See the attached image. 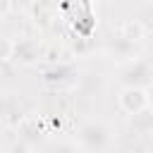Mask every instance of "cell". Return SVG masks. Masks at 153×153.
Segmentation results:
<instances>
[{"mask_svg":"<svg viewBox=\"0 0 153 153\" xmlns=\"http://www.w3.org/2000/svg\"><path fill=\"white\" fill-rule=\"evenodd\" d=\"M115 141V131L103 120H86L76 129V143L86 153H105Z\"/></svg>","mask_w":153,"mask_h":153,"instance_id":"cell-1","label":"cell"},{"mask_svg":"<svg viewBox=\"0 0 153 153\" xmlns=\"http://www.w3.org/2000/svg\"><path fill=\"white\" fill-rule=\"evenodd\" d=\"M120 86H139V88H151L153 86V62L148 57L136 55L134 60H129L117 76Z\"/></svg>","mask_w":153,"mask_h":153,"instance_id":"cell-2","label":"cell"},{"mask_svg":"<svg viewBox=\"0 0 153 153\" xmlns=\"http://www.w3.org/2000/svg\"><path fill=\"white\" fill-rule=\"evenodd\" d=\"M117 108L124 115H136L146 108H151V91L139 86H122L117 93Z\"/></svg>","mask_w":153,"mask_h":153,"instance_id":"cell-3","label":"cell"},{"mask_svg":"<svg viewBox=\"0 0 153 153\" xmlns=\"http://www.w3.org/2000/svg\"><path fill=\"white\" fill-rule=\"evenodd\" d=\"M43 81L53 88H69V86H76L79 81V74L72 65L67 62H55L50 65L48 69H43Z\"/></svg>","mask_w":153,"mask_h":153,"instance_id":"cell-4","label":"cell"},{"mask_svg":"<svg viewBox=\"0 0 153 153\" xmlns=\"http://www.w3.org/2000/svg\"><path fill=\"white\" fill-rule=\"evenodd\" d=\"M41 57H43V50H41V45H38L36 38H19V41H14V55H12V60L19 62L22 67H31Z\"/></svg>","mask_w":153,"mask_h":153,"instance_id":"cell-5","label":"cell"},{"mask_svg":"<svg viewBox=\"0 0 153 153\" xmlns=\"http://www.w3.org/2000/svg\"><path fill=\"white\" fill-rule=\"evenodd\" d=\"M105 53L112 57V60H134L136 57V43L134 41H129V38H124L120 31H115L110 38H108V43H105Z\"/></svg>","mask_w":153,"mask_h":153,"instance_id":"cell-6","label":"cell"},{"mask_svg":"<svg viewBox=\"0 0 153 153\" xmlns=\"http://www.w3.org/2000/svg\"><path fill=\"white\" fill-rule=\"evenodd\" d=\"M129 124L136 134H151L153 131V108H146L129 117Z\"/></svg>","mask_w":153,"mask_h":153,"instance_id":"cell-7","label":"cell"},{"mask_svg":"<svg viewBox=\"0 0 153 153\" xmlns=\"http://www.w3.org/2000/svg\"><path fill=\"white\" fill-rule=\"evenodd\" d=\"M124 38H129V41H134V43H139L143 36H146V26H143V22L141 19H127V22H122L120 24V29H117Z\"/></svg>","mask_w":153,"mask_h":153,"instance_id":"cell-8","label":"cell"},{"mask_svg":"<svg viewBox=\"0 0 153 153\" xmlns=\"http://www.w3.org/2000/svg\"><path fill=\"white\" fill-rule=\"evenodd\" d=\"M48 153H86V151L74 141H57L48 146Z\"/></svg>","mask_w":153,"mask_h":153,"instance_id":"cell-9","label":"cell"},{"mask_svg":"<svg viewBox=\"0 0 153 153\" xmlns=\"http://www.w3.org/2000/svg\"><path fill=\"white\" fill-rule=\"evenodd\" d=\"M14 55V38L0 36V62H10Z\"/></svg>","mask_w":153,"mask_h":153,"instance_id":"cell-10","label":"cell"},{"mask_svg":"<svg viewBox=\"0 0 153 153\" xmlns=\"http://www.w3.org/2000/svg\"><path fill=\"white\" fill-rule=\"evenodd\" d=\"M10 153H33V143L24 141V139H17L12 146H10Z\"/></svg>","mask_w":153,"mask_h":153,"instance_id":"cell-11","label":"cell"},{"mask_svg":"<svg viewBox=\"0 0 153 153\" xmlns=\"http://www.w3.org/2000/svg\"><path fill=\"white\" fill-rule=\"evenodd\" d=\"M12 10H14V2H12V0H0V19L10 17Z\"/></svg>","mask_w":153,"mask_h":153,"instance_id":"cell-12","label":"cell"},{"mask_svg":"<svg viewBox=\"0 0 153 153\" xmlns=\"http://www.w3.org/2000/svg\"><path fill=\"white\" fill-rule=\"evenodd\" d=\"M151 88H153V86H151ZM151 105H153V91H151Z\"/></svg>","mask_w":153,"mask_h":153,"instance_id":"cell-13","label":"cell"},{"mask_svg":"<svg viewBox=\"0 0 153 153\" xmlns=\"http://www.w3.org/2000/svg\"><path fill=\"white\" fill-rule=\"evenodd\" d=\"M131 153H146V151H131Z\"/></svg>","mask_w":153,"mask_h":153,"instance_id":"cell-14","label":"cell"},{"mask_svg":"<svg viewBox=\"0 0 153 153\" xmlns=\"http://www.w3.org/2000/svg\"><path fill=\"white\" fill-rule=\"evenodd\" d=\"M151 5H153V2H151Z\"/></svg>","mask_w":153,"mask_h":153,"instance_id":"cell-15","label":"cell"}]
</instances>
